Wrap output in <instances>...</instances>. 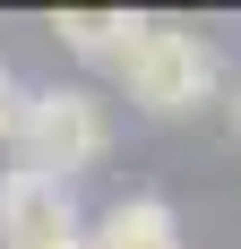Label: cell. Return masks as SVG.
<instances>
[{
    "label": "cell",
    "instance_id": "obj_1",
    "mask_svg": "<svg viewBox=\"0 0 241 249\" xmlns=\"http://www.w3.org/2000/svg\"><path fill=\"white\" fill-rule=\"evenodd\" d=\"M9 146H18V172L69 189V172H86V163L112 146V121H103V103L86 95V86H52V95H26Z\"/></svg>",
    "mask_w": 241,
    "mask_h": 249
},
{
    "label": "cell",
    "instance_id": "obj_2",
    "mask_svg": "<svg viewBox=\"0 0 241 249\" xmlns=\"http://www.w3.org/2000/svg\"><path fill=\"white\" fill-rule=\"evenodd\" d=\"M120 86H129L138 112L172 121V112L207 103V86H216V43H198L181 26H138V43L120 52Z\"/></svg>",
    "mask_w": 241,
    "mask_h": 249
},
{
    "label": "cell",
    "instance_id": "obj_3",
    "mask_svg": "<svg viewBox=\"0 0 241 249\" xmlns=\"http://www.w3.org/2000/svg\"><path fill=\"white\" fill-rule=\"evenodd\" d=\"M78 249H181V215L164 198H120V206H103L86 224Z\"/></svg>",
    "mask_w": 241,
    "mask_h": 249
},
{
    "label": "cell",
    "instance_id": "obj_4",
    "mask_svg": "<svg viewBox=\"0 0 241 249\" xmlns=\"http://www.w3.org/2000/svg\"><path fill=\"white\" fill-rule=\"evenodd\" d=\"M138 26H146V18H129V9H60V18H52V35H60L78 60L120 69V52L138 43Z\"/></svg>",
    "mask_w": 241,
    "mask_h": 249
},
{
    "label": "cell",
    "instance_id": "obj_5",
    "mask_svg": "<svg viewBox=\"0 0 241 249\" xmlns=\"http://www.w3.org/2000/svg\"><path fill=\"white\" fill-rule=\"evenodd\" d=\"M18 112H26V86L9 69H0V146H9V138H18Z\"/></svg>",
    "mask_w": 241,
    "mask_h": 249
}]
</instances>
